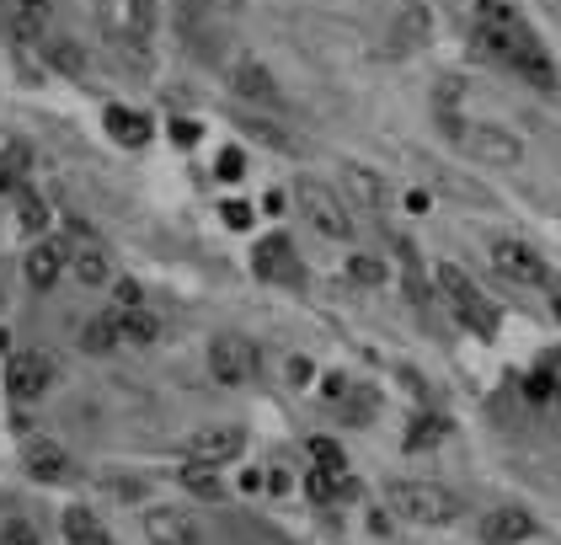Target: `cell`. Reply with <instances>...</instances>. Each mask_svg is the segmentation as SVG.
<instances>
[{
  "instance_id": "obj_1",
  "label": "cell",
  "mask_w": 561,
  "mask_h": 545,
  "mask_svg": "<svg viewBox=\"0 0 561 545\" xmlns=\"http://www.w3.org/2000/svg\"><path fill=\"white\" fill-rule=\"evenodd\" d=\"M471 17H476V38H481V49H487V54H497L513 75H524L529 86H540V91L556 86L551 54L540 49V38L529 33V22L508 6V0H476Z\"/></svg>"
},
{
  "instance_id": "obj_2",
  "label": "cell",
  "mask_w": 561,
  "mask_h": 545,
  "mask_svg": "<svg viewBox=\"0 0 561 545\" xmlns=\"http://www.w3.org/2000/svg\"><path fill=\"white\" fill-rule=\"evenodd\" d=\"M385 508L391 513H401L407 524H455L460 513H465V503L449 487H439V481H391L385 487Z\"/></svg>"
},
{
  "instance_id": "obj_3",
  "label": "cell",
  "mask_w": 561,
  "mask_h": 545,
  "mask_svg": "<svg viewBox=\"0 0 561 545\" xmlns=\"http://www.w3.org/2000/svg\"><path fill=\"white\" fill-rule=\"evenodd\" d=\"M294 204H300V214L321 230V236H332V241L353 236V214H348V204H342L332 188H326V182H316V177L294 182Z\"/></svg>"
},
{
  "instance_id": "obj_4",
  "label": "cell",
  "mask_w": 561,
  "mask_h": 545,
  "mask_svg": "<svg viewBox=\"0 0 561 545\" xmlns=\"http://www.w3.org/2000/svg\"><path fill=\"white\" fill-rule=\"evenodd\" d=\"M439 289H444V300L460 310L465 326H476L481 337L497 332V310L481 300V289L471 284V278H465V268H455V262H439Z\"/></svg>"
},
{
  "instance_id": "obj_5",
  "label": "cell",
  "mask_w": 561,
  "mask_h": 545,
  "mask_svg": "<svg viewBox=\"0 0 561 545\" xmlns=\"http://www.w3.org/2000/svg\"><path fill=\"white\" fill-rule=\"evenodd\" d=\"M455 139L465 155H476L487 166H519L524 161V145L508 129H497V123H455Z\"/></svg>"
},
{
  "instance_id": "obj_6",
  "label": "cell",
  "mask_w": 561,
  "mask_h": 545,
  "mask_svg": "<svg viewBox=\"0 0 561 545\" xmlns=\"http://www.w3.org/2000/svg\"><path fill=\"white\" fill-rule=\"evenodd\" d=\"M54 375H59L54 353H43V348H22V353H11L6 391H11V401H38V396H49Z\"/></svg>"
},
{
  "instance_id": "obj_7",
  "label": "cell",
  "mask_w": 561,
  "mask_h": 545,
  "mask_svg": "<svg viewBox=\"0 0 561 545\" xmlns=\"http://www.w3.org/2000/svg\"><path fill=\"white\" fill-rule=\"evenodd\" d=\"M209 375L220 385H246L257 375V348L246 337H214L209 342Z\"/></svg>"
},
{
  "instance_id": "obj_8",
  "label": "cell",
  "mask_w": 561,
  "mask_h": 545,
  "mask_svg": "<svg viewBox=\"0 0 561 545\" xmlns=\"http://www.w3.org/2000/svg\"><path fill=\"white\" fill-rule=\"evenodd\" d=\"M492 268L508 284H551V268L540 262V252H529L524 241H492Z\"/></svg>"
},
{
  "instance_id": "obj_9",
  "label": "cell",
  "mask_w": 561,
  "mask_h": 545,
  "mask_svg": "<svg viewBox=\"0 0 561 545\" xmlns=\"http://www.w3.org/2000/svg\"><path fill=\"white\" fill-rule=\"evenodd\" d=\"M246 449V433L230 428V423H214V428H198L193 439H187V460L198 465H230Z\"/></svg>"
},
{
  "instance_id": "obj_10",
  "label": "cell",
  "mask_w": 561,
  "mask_h": 545,
  "mask_svg": "<svg viewBox=\"0 0 561 545\" xmlns=\"http://www.w3.org/2000/svg\"><path fill=\"white\" fill-rule=\"evenodd\" d=\"M145 535H150V545H198V524L182 508H150Z\"/></svg>"
},
{
  "instance_id": "obj_11",
  "label": "cell",
  "mask_w": 561,
  "mask_h": 545,
  "mask_svg": "<svg viewBox=\"0 0 561 545\" xmlns=\"http://www.w3.org/2000/svg\"><path fill=\"white\" fill-rule=\"evenodd\" d=\"M535 535V519H529L524 508H492L487 519H481V540L487 545H519Z\"/></svg>"
},
{
  "instance_id": "obj_12",
  "label": "cell",
  "mask_w": 561,
  "mask_h": 545,
  "mask_svg": "<svg viewBox=\"0 0 561 545\" xmlns=\"http://www.w3.org/2000/svg\"><path fill=\"white\" fill-rule=\"evenodd\" d=\"M252 268L262 273V278H289V284H300V262H294V246H289V236H268L257 246V257H252Z\"/></svg>"
},
{
  "instance_id": "obj_13",
  "label": "cell",
  "mask_w": 561,
  "mask_h": 545,
  "mask_svg": "<svg viewBox=\"0 0 561 545\" xmlns=\"http://www.w3.org/2000/svg\"><path fill=\"white\" fill-rule=\"evenodd\" d=\"M65 246H49V241H38L33 252H27V262H22V273H27V284L33 289H54L59 284V273H65Z\"/></svg>"
},
{
  "instance_id": "obj_14",
  "label": "cell",
  "mask_w": 561,
  "mask_h": 545,
  "mask_svg": "<svg viewBox=\"0 0 561 545\" xmlns=\"http://www.w3.org/2000/svg\"><path fill=\"white\" fill-rule=\"evenodd\" d=\"M22 465H27V476H33V481H49V487L70 476V455L59 444H27Z\"/></svg>"
},
{
  "instance_id": "obj_15",
  "label": "cell",
  "mask_w": 561,
  "mask_h": 545,
  "mask_svg": "<svg viewBox=\"0 0 561 545\" xmlns=\"http://www.w3.org/2000/svg\"><path fill=\"white\" fill-rule=\"evenodd\" d=\"M107 134H113L118 145L139 150V145H150V118L134 113V107H107Z\"/></svg>"
},
{
  "instance_id": "obj_16",
  "label": "cell",
  "mask_w": 561,
  "mask_h": 545,
  "mask_svg": "<svg viewBox=\"0 0 561 545\" xmlns=\"http://www.w3.org/2000/svg\"><path fill=\"white\" fill-rule=\"evenodd\" d=\"M230 86H236L241 97H252V102H278V86L268 81L262 65H252V59H241V65L230 70Z\"/></svg>"
},
{
  "instance_id": "obj_17",
  "label": "cell",
  "mask_w": 561,
  "mask_h": 545,
  "mask_svg": "<svg viewBox=\"0 0 561 545\" xmlns=\"http://www.w3.org/2000/svg\"><path fill=\"white\" fill-rule=\"evenodd\" d=\"M65 540L70 545H113V540H107V529H102V519L91 508H65Z\"/></svg>"
},
{
  "instance_id": "obj_18",
  "label": "cell",
  "mask_w": 561,
  "mask_h": 545,
  "mask_svg": "<svg viewBox=\"0 0 561 545\" xmlns=\"http://www.w3.org/2000/svg\"><path fill=\"white\" fill-rule=\"evenodd\" d=\"M305 492L316 497V503H337V497H353L358 487L348 481V471H326V465H316V471L305 476Z\"/></svg>"
},
{
  "instance_id": "obj_19",
  "label": "cell",
  "mask_w": 561,
  "mask_h": 545,
  "mask_svg": "<svg viewBox=\"0 0 561 545\" xmlns=\"http://www.w3.org/2000/svg\"><path fill=\"white\" fill-rule=\"evenodd\" d=\"M70 268H75V278H81V284H91V289H102L107 278H113L102 246H75V252H70Z\"/></svg>"
},
{
  "instance_id": "obj_20",
  "label": "cell",
  "mask_w": 561,
  "mask_h": 545,
  "mask_svg": "<svg viewBox=\"0 0 561 545\" xmlns=\"http://www.w3.org/2000/svg\"><path fill=\"white\" fill-rule=\"evenodd\" d=\"M118 332H123V342H145L150 348V342L161 337V321H155L145 305H134V310H118Z\"/></svg>"
},
{
  "instance_id": "obj_21",
  "label": "cell",
  "mask_w": 561,
  "mask_h": 545,
  "mask_svg": "<svg viewBox=\"0 0 561 545\" xmlns=\"http://www.w3.org/2000/svg\"><path fill=\"white\" fill-rule=\"evenodd\" d=\"M342 182L353 188V198H358L364 209H385V193H380V182H374L369 166H348V171H342Z\"/></svg>"
},
{
  "instance_id": "obj_22",
  "label": "cell",
  "mask_w": 561,
  "mask_h": 545,
  "mask_svg": "<svg viewBox=\"0 0 561 545\" xmlns=\"http://www.w3.org/2000/svg\"><path fill=\"white\" fill-rule=\"evenodd\" d=\"M123 332H118V316H97V321H86V337H81V348L86 353H107V348H118Z\"/></svg>"
},
{
  "instance_id": "obj_23",
  "label": "cell",
  "mask_w": 561,
  "mask_h": 545,
  "mask_svg": "<svg viewBox=\"0 0 561 545\" xmlns=\"http://www.w3.org/2000/svg\"><path fill=\"white\" fill-rule=\"evenodd\" d=\"M17 220H22V230H27V236H38V230H49V204H43L38 193L17 188Z\"/></svg>"
},
{
  "instance_id": "obj_24",
  "label": "cell",
  "mask_w": 561,
  "mask_h": 545,
  "mask_svg": "<svg viewBox=\"0 0 561 545\" xmlns=\"http://www.w3.org/2000/svg\"><path fill=\"white\" fill-rule=\"evenodd\" d=\"M43 22H49V6H22L17 0V17H11V33L22 43H38L43 38Z\"/></svg>"
},
{
  "instance_id": "obj_25",
  "label": "cell",
  "mask_w": 561,
  "mask_h": 545,
  "mask_svg": "<svg viewBox=\"0 0 561 545\" xmlns=\"http://www.w3.org/2000/svg\"><path fill=\"white\" fill-rule=\"evenodd\" d=\"M182 481H187V487H193L198 497H220V492H225V487H220V476H214V465H198V460H187Z\"/></svg>"
},
{
  "instance_id": "obj_26",
  "label": "cell",
  "mask_w": 561,
  "mask_h": 545,
  "mask_svg": "<svg viewBox=\"0 0 561 545\" xmlns=\"http://www.w3.org/2000/svg\"><path fill=\"white\" fill-rule=\"evenodd\" d=\"M348 278L353 284H385V262L358 252V257H348Z\"/></svg>"
},
{
  "instance_id": "obj_27",
  "label": "cell",
  "mask_w": 561,
  "mask_h": 545,
  "mask_svg": "<svg viewBox=\"0 0 561 545\" xmlns=\"http://www.w3.org/2000/svg\"><path fill=\"white\" fill-rule=\"evenodd\" d=\"M155 27V0H129V38H150Z\"/></svg>"
},
{
  "instance_id": "obj_28",
  "label": "cell",
  "mask_w": 561,
  "mask_h": 545,
  "mask_svg": "<svg viewBox=\"0 0 561 545\" xmlns=\"http://www.w3.org/2000/svg\"><path fill=\"white\" fill-rule=\"evenodd\" d=\"M310 455H316V465H326V471H348V460H342V444L337 439H310Z\"/></svg>"
},
{
  "instance_id": "obj_29",
  "label": "cell",
  "mask_w": 561,
  "mask_h": 545,
  "mask_svg": "<svg viewBox=\"0 0 561 545\" xmlns=\"http://www.w3.org/2000/svg\"><path fill=\"white\" fill-rule=\"evenodd\" d=\"M241 171H246V155L230 145V150H220V161H214V177L220 182H241Z\"/></svg>"
},
{
  "instance_id": "obj_30",
  "label": "cell",
  "mask_w": 561,
  "mask_h": 545,
  "mask_svg": "<svg viewBox=\"0 0 561 545\" xmlns=\"http://www.w3.org/2000/svg\"><path fill=\"white\" fill-rule=\"evenodd\" d=\"M0 545H43V540H38V529H33V524L6 519V524H0Z\"/></svg>"
},
{
  "instance_id": "obj_31",
  "label": "cell",
  "mask_w": 561,
  "mask_h": 545,
  "mask_svg": "<svg viewBox=\"0 0 561 545\" xmlns=\"http://www.w3.org/2000/svg\"><path fill=\"white\" fill-rule=\"evenodd\" d=\"M113 305H118V310H134V305H145V289H139L134 278H113Z\"/></svg>"
},
{
  "instance_id": "obj_32",
  "label": "cell",
  "mask_w": 561,
  "mask_h": 545,
  "mask_svg": "<svg viewBox=\"0 0 561 545\" xmlns=\"http://www.w3.org/2000/svg\"><path fill=\"white\" fill-rule=\"evenodd\" d=\"M225 209V225L230 230H246V225H252V204H241V198H230V204H220Z\"/></svg>"
},
{
  "instance_id": "obj_33",
  "label": "cell",
  "mask_w": 561,
  "mask_h": 545,
  "mask_svg": "<svg viewBox=\"0 0 561 545\" xmlns=\"http://www.w3.org/2000/svg\"><path fill=\"white\" fill-rule=\"evenodd\" d=\"M423 423H428V428H412V433H407V449H423V444H433V439L444 433L439 417H423Z\"/></svg>"
},
{
  "instance_id": "obj_34",
  "label": "cell",
  "mask_w": 561,
  "mask_h": 545,
  "mask_svg": "<svg viewBox=\"0 0 561 545\" xmlns=\"http://www.w3.org/2000/svg\"><path fill=\"white\" fill-rule=\"evenodd\" d=\"M171 139H177V145H198V123L177 118V123H171Z\"/></svg>"
},
{
  "instance_id": "obj_35",
  "label": "cell",
  "mask_w": 561,
  "mask_h": 545,
  "mask_svg": "<svg viewBox=\"0 0 561 545\" xmlns=\"http://www.w3.org/2000/svg\"><path fill=\"white\" fill-rule=\"evenodd\" d=\"M524 391L535 396V401H545V396L556 391V385H551V375H529V380H524Z\"/></svg>"
},
{
  "instance_id": "obj_36",
  "label": "cell",
  "mask_w": 561,
  "mask_h": 545,
  "mask_svg": "<svg viewBox=\"0 0 561 545\" xmlns=\"http://www.w3.org/2000/svg\"><path fill=\"white\" fill-rule=\"evenodd\" d=\"M54 65H65V70H81V54H75L70 43H54Z\"/></svg>"
},
{
  "instance_id": "obj_37",
  "label": "cell",
  "mask_w": 561,
  "mask_h": 545,
  "mask_svg": "<svg viewBox=\"0 0 561 545\" xmlns=\"http://www.w3.org/2000/svg\"><path fill=\"white\" fill-rule=\"evenodd\" d=\"M310 375H316V369H310V358H289V380L294 385H310Z\"/></svg>"
},
{
  "instance_id": "obj_38",
  "label": "cell",
  "mask_w": 561,
  "mask_h": 545,
  "mask_svg": "<svg viewBox=\"0 0 561 545\" xmlns=\"http://www.w3.org/2000/svg\"><path fill=\"white\" fill-rule=\"evenodd\" d=\"M22 6H54V0H22Z\"/></svg>"
},
{
  "instance_id": "obj_39",
  "label": "cell",
  "mask_w": 561,
  "mask_h": 545,
  "mask_svg": "<svg viewBox=\"0 0 561 545\" xmlns=\"http://www.w3.org/2000/svg\"><path fill=\"white\" fill-rule=\"evenodd\" d=\"M551 396H556V407H561V380H556V391H551Z\"/></svg>"
},
{
  "instance_id": "obj_40",
  "label": "cell",
  "mask_w": 561,
  "mask_h": 545,
  "mask_svg": "<svg viewBox=\"0 0 561 545\" xmlns=\"http://www.w3.org/2000/svg\"><path fill=\"white\" fill-rule=\"evenodd\" d=\"M0 150H6V134H0Z\"/></svg>"
}]
</instances>
